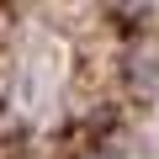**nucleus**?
<instances>
[{"label": "nucleus", "mask_w": 159, "mask_h": 159, "mask_svg": "<svg viewBox=\"0 0 159 159\" xmlns=\"http://www.w3.org/2000/svg\"><path fill=\"white\" fill-rule=\"evenodd\" d=\"M96 159H127V154H122V148H106V154H96Z\"/></svg>", "instance_id": "obj_1"}]
</instances>
